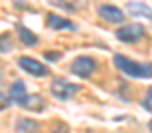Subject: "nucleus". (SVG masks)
<instances>
[{
  "mask_svg": "<svg viewBox=\"0 0 152 133\" xmlns=\"http://www.w3.org/2000/svg\"><path fill=\"white\" fill-rule=\"evenodd\" d=\"M99 14L103 20H106L110 23H122L124 21V12L120 9H117L115 5H101Z\"/></svg>",
  "mask_w": 152,
  "mask_h": 133,
  "instance_id": "7",
  "label": "nucleus"
},
{
  "mask_svg": "<svg viewBox=\"0 0 152 133\" xmlns=\"http://www.w3.org/2000/svg\"><path fill=\"white\" fill-rule=\"evenodd\" d=\"M115 36H117V39H120L124 43H134V41H138L145 36V29L142 25L134 23V25H127V27L118 29L115 32Z\"/></svg>",
  "mask_w": 152,
  "mask_h": 133,
  "instance_id": "3",
  "label": "nucleus"
},
{
  "mask_svg": "<svg viewBox=\"0 0 152 133\" xmlns=\"http://www.w3.org/2000/svg\"><path fill=\"white\" fill-rule=\"evenodd\" d=\"M21 107L27 108V110H32V112H41V110L44 108V101H42L41 96L32 94V96H27V99H25V103H23Z\"/></svg>",
  "mask_w": 152,
  "mask_h": 133,
  "instance_id": "10",
  "label": "nucleus"
},
{
  "mask_svg": "<svg viewBox=\"0 0 152 133\" xmlns=\"http://www.w3.org/2000/svg\"><path fill=\"white\" fill-rule=\"evenodd\" d=\"M27 90H25V84L21 82V80H18V82H14L12 85H11V101H14V103H18L20 107L25 103V99H27Z\"/></svg>",
  "mask_w": 152,
  "mask_h": 133,
  "instance_id": "8",
  "label": "nucleus"
},
{
  "mask_svg": "<svg viewBox=\"0 0 152 133\" xmlns=\"http://www.w3.org/2000/svg\"><path fill=\"white\" fill-rule=\"evenodd\" d=\"M129 12H131V16H142V18L151 20V7L145 5V4H142V2L129 4Z\"/></svg>",
  "mask_w": 152,
  "mask_h": 133,
  "instance_id": "11",
  "label": "nucleus"
},
{
  "mask_svg": "<svg viewBox=\"0 0 152 133\" xmlns=\"http://www.w3.org/2000/svg\"><path fill=\"white\" fill-rule=\"evenodd\" d=\"M46 25H48L51 30H76L75 23H71L69 20H66V18H62V16H57V14H48Z\"/></svg>",
  "mask_w": 152,
  "mask_h": 133,
  "instance_id": "6",
  "label": "nucleus"
},
{
  "mask_svg": "<svg viewBox=\"0 0 152 133\" xmlns=\"http://www.w3.org/2000/svg\"><path fill=\"white\" fill-rule=\"evenodd\" d=\"M113 60L115 66L122 73H126L133 78H151V64H138V62H134L124 55H115Z\"/></svg>",
  "mask_w": 152,
  "mask_h": 133,
  "instance_id": "1",
  "label": "nucleus"
},
{
  "mask_svg": "<svg viewBox=\"0 0 152 133\" xmlns=\"http://www.w3.org/2000/svg\"><path fill=\"white\" fill-rule=\"evenodd\" d=\"M18 64H20V68H21L23 71H27V73L32 75V76H44V75L50 73L44 64H41V62L30 59V57H21V59H18Z\"/></svg>",
  "mask_w": 152,
  "mask_h": 133,
  "instance_id": "4",
  "label": "nucleus"
},
{
  "mask_svg": "<svg viewBox=\"0 0 152 133\" xmlns=\"http://www.w3.org/2000/svg\"><path fill=\"white\" fill-rule=\"evenodd\" d=\"M37 128V123L32 121V119H20L16 123V130L21 133H34Z\"/></svg>",
  "mask_w": 152,
  "mask_h": 133,
  "instance_id": "12",
  "label": "nucleus"
},
{
  "mask_svg": "<svg viewBox=\"0 0 152 133\" xmlns=\"http://www.w3.org/2000/svg\"><path fill=\"white\" fill-rule=\"evenodd\" d=\"M78 90H80V85L71 84V82H67L64 78H55L51 82V94L55 98H58V99H64V101L71 99Z\"/></svg>",
  "mask_w": 152,
  "mask_h": 133,
  "instance_id": "2",
  "label": "nucleus"
},
{
  "mask_svg": "<svg viewBox=\"0 0 152 133\" xmlns=\"http://www.w3.org/2000/svg\"><path fill=\"white\" fill-rule=\"evenodd\" d=\"M53 133H71V132L67 130V126H64V124H62V126L55 128V130H53Z\"/></svg>",
  "mask_w": 152,
  "mask_h": 133,
  "instance_id": "17",
  "label": "nucleus"
},
{
  "mask_svg": "<svg viewBox=\"0 0 152 133\" xmlns=\"http://www.w3.org/2000/svg\"><path fill=\"white\" fill-rule=\"evenodd\" d=\"M9 105H11V99H9L5 94H0V110L9 108Z\"/></svg>",
  "mask_w": 152,
  "mask_h": 133,
  "instance_id": "16",
  "label": "nucleus"
},
{
  "mask_svg": "<svg viewBox=\"0 0 152 133\" xmlns=\"http://www.w3.org/2000/svg\"><path fill=\"white\" fill-rule=\"evenodd\" d=\"M12 50V39L11 34H0V51H11Z\"/></svg>",
  "mask_w": 152,
  "mask_h": 133,
  "instance_id": "13",
  "label": "nucleus"
},
{
  "mask_svg": "<svg viewBox=\"0 0 152 133\" xmlns=\"http://www.w3.org/2000/svg\"><path fill=\"white\" fill-rule=\"evenodd\" d=\"M16 30H18V36H20V41L25 44V46H34V44L39 41V37L32 32V30H28L27 27H23V25H18L16 27Z\"/></svg>",
  "mask_w": 152,
  "mask_h": 133,
  "instance_id": "9",
  "label": "nucleus"
},
{
  "mask_svg": "<svg viewBox=\"0 0 152 133\" xmlns=\"http://www.w3.org/2000/svg\"><path fill=\"white\" fill-rule=\"evenodd\" d=\"M44 57H46L48 60L55 62V60H58V59L62 57V53H60V51H46V53H44Z\"/></svg>",
  "mask_w": 152,
  "mask_h": 133,
  "instance_id": "15",
  "label": "nucleus"
},
{
  "mask_svg": "<svg viewBox=\"0 0 152 133\" xmlns=\"http://www.w3.org/2000/svg\"><path fill=\"white\" fill-rule=\"evenodd\" d=\"M151 98H152V90L149 89V90H147V96L143 98V103H142V105H143V108H145L147 112H151V110H152V107H151Z\"/></svg>",
  "mask_w": 152,
  "mask_h": 133,
  "instance_id": "14",
  "label": "nucleus"
},
{
  "mask_svg": "<svg viewBox=\"0 0 152 133\" xmlns=\"http://www.w3.org/2000/svg\"><path fill=\"white\" fill-rule=\"evenodd\" d=\"M94 68H96V62L90 57H78L73 62V66H71L73 73H75L76 76H80V78H87L94 71Z\"/></svg>",
  "mask_w": 152,
  "mask_h": 133,
  "instance_id": "5",
  "label": "nucleus"
}]
</instances>
